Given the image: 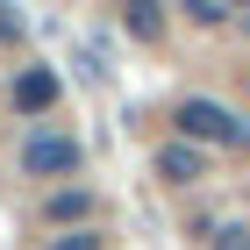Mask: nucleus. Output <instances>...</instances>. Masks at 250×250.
<instances>
[{
    "instance_id": "f257e3e1",
    "label": "nucleus",
    "mask_w": 250,
    "mask_h": 250,
    "mask_svg": "<svg viewBox=\"0 0 250 250\" xmlns=\"http://www.w3.org/2000/svg\"><path fill=\"white\" fill-rule=\"evenodd\" d=\"M79 165H86V150H79L72 136H58V129H36L21 143V172L29 179H72Z\"/></svg>"
},
{
    "instance_id": "f03ea898",
    "label": "nucleus",
    "mask_w": 250,
    "mask_h": 250,
    "mask_svg": "<svg viewBox=\"0 0 250 250\" xmlns=\"http://www.w3.org/2000/svg\"><path fill=\"white\" fill-rule=\"evenodd\" d=\"M179 136H186L193 150H200V143H250V129L222 107V100H186V107H179Z\"/></svg>"
},
{
    "instance_id": "7ed1b4c3",
    "label": "nucleus",
    "mask_w": 250,
    "mask_h": 250,
    "mask_svg": "<svg viewBox=\"0 0 250 250\" xmlns=\"http://www.w3.org/2000/svg\"><path fill=\"white\" fill-rule=\"evenodd\" d=\"M157 179H165V186H193V179H208V165H200L193 143H165V150H157Z\"/></svg>"
},
{
    "instance_id": "20e7f679",
    "label": "nucleus",
    "mask_w": 250,
    "mask_h": 250,
    "mask_svg": "<svg viewBox=\"0 0 250 250\" xmlns=\"http://www.w3.org/2000/svg\"><path fill=\"white\" fill-rule=\"evenodd\" d=\"M50 100H58V72H43V64H29V72L15 79V107H21V115H43Z\"/></svg>"
},
{
    "instance_id": "39448f33",
    "label": "nucleus",
    "mask_w": 250,
    "mask_h": 250,
    "mask_svg": "<svg viewBox=\"0 0 250 250\" xmlns=\"http://www.w3.org/2000/svg\"><path fill=\"white\" fill-rule=\"evenodd\" d=\"M43 214H50V222H79V214H93V200H86L79 186H64V193H50V208H43Z\"/></svg>"
},
{
    "instance_id": "423d86ee",
    "label": "nucleus",
    "mask_w": 250,
    "mask_h": 250,
    "mask_svg": "<svg viewBox=\"0 0 250 250\" xmlns=\"http://www.w3.org/2000/svg\"><path fill=\"white\" fill-rule=\"evenodd\" d=\"M122 29H129V36H143V43H150L157 29H165V15H157V7H122Z\"/></svg>"
},
{
    "instance_id": "0eeeda50",
    "label": "nucleus",
    "mask_w": 250,
    "mask_h": 250,
    "mask_svg": "<svg viewBox=\"0 0 250 250\" xmlns=\"http://www.w3.org/2000/svg\"><path fill=\"white\" fill-rule=\"evenodd\" d=\"M208 250H250V222H222Z\"/></svg>"
},
{
    "instance_id": "6e6552de",
    "label": "nucleus",
    "mask_w": 250,
    "mask_h": 250,
    "mask_svg": "<svg viewBox=\"0 0 250 250\" xmlns=\"http://www.w3.org/2000/svg\"><path fill=\"white\" fill-rule=\"evenodd\" d=\"M186 15L200 21V29H214V21H229V7H222V0H186Z\"/></svg>"
},
{
    "instance_id": "1a4fd4ad",
    "label": "nucleus",
    "mask_w": 250,
    "mask_h": 250,
    "mask_svg": "<svg viewBox=\"0 0 250 250\" xmlns=\"http://www.w3.org/2000/svg\"><path fill=\"white\" fill-rule=\"evenodd\" d=\"M50 250H100V243H93V236H86V229H79V236H58V243H50Z\"/></svg>"
}]
</instances>
